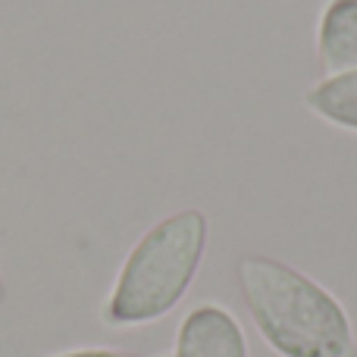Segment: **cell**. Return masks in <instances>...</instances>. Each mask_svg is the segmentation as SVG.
Instances as JSON below:
<instances>
[{
  "label": "cell",
  "mask_w": 357,
  "mask_h": 357,
  "mask_svg": "<svg viewBox=\"0 0 357 357\" xmlns=\"http://www.w3.org/2000/svg\"><path fill=\"white\" fill-rule=\"evenodd\" d=\"M235 276L254 326L279 357H357L345 307L301 270L245 254Z\"/></svg>",
  "instance_id": "cell-1"
},
{
  "label": "cell",
  "mask_w": 357,
  "mask_h": 357,
  "mask_svg": "<svg viewBox=\"0 0 357 357\" xmlns=\"http://www.w3.org/2000/svg\"><path fill=\"white\" fill-rule=\"evenodd\" d=\"M210 222L201 210H176L148 229L129 251L110 301L107 326H144L167 317L185 298L204 260Z\"/></svg>",
  "instance_id": "cell-2"
},
{
  "label": "cell",
  "mask_w": 357,
  "mask_h": 357,
  "mask_svg": "<svg viewBox=\"0 0 357 357\" xmlns=\"http://www.w3.org/2000/svg\"><path fill=\"white\" fill-rule=\"evenodd\" d=\"M176 357H248V342L226 307L201 304L178 326Z\"/></svg>",
  "instance_id": "cell-3"
},
{
  "label": "cell",
  "mask_w": 357,
  "mask_h": 357,
  "mask_svg": "<svg viewBox=\"0 0 357 357\" xmlns=\"http://www.w3.org/2000/svg\"><path fill=\"white\" fill-rule=\"evenodd\" d=\"M317 63L323 79L357 73V0H326L317 22Z\"/></svg>",
  "instance_id": "cell-4"
},
{
  "label": "cell",
  "mask_w": 357,
  "mask_h": 357,
  "mask_svg": "<svg viewBox=\"0 0 357 357\" xmlns=\"http://www.w3.org/2000/svg\"><path fill=\"white\" fill-rule=\"evenodd\" d=\"M304 107L326 126L357 135V73L320 79L304 91Z\"/></svg>",
  "instance_id": "cell-5"
},
{
  "label": "cell",
  "mask_w": 357,
  "mask_h": 357,
  "mask_svg": "<svg viewBox=\"0 0 357 357\" xmlns=\"http://www.w3.org/2000/svg\"><path fill=\"white\" fill-rule=\"evenodd\" d=\"M54 357H135V354L110 351V348H82V351H66V354H54Z\"/></svg>",
  "instance_id": "cell-6"
},
{
  "label": "cell",
  "mask_w": 357,
  "mask_h": 357,
  "mask_svg": "<svg viewBox=\"0 0 357 357\" xmlns=\"http://www.w3.org/2000/svg\"><path fill=\"white\" fill-rule=\"evenodd\" d=\"M3 295H6V291H3V279H0V301H3Z\"/></svg>",
  "instance_id": "cell-7"
}]
</instances>
